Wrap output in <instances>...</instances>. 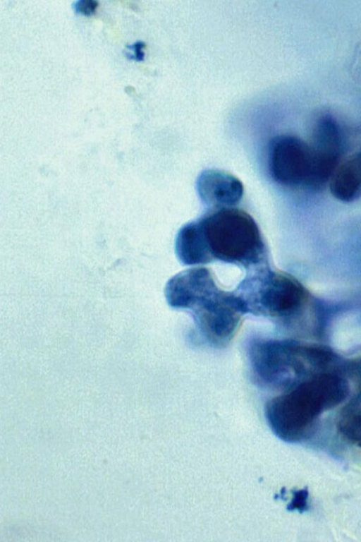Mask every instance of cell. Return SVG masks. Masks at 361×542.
Wrapping results in <instances>:
<instances>
[{"instance_id":"6da1fadb","label":"cell","mask_w":361,"mask_h":542,"mask_svg":"<svg viewBox=\"0 0 361 542\" xmlns=\"http://www.w3.org/2000/svg\"><path fill=\"white\" fill-rule=\"evenodd\" d=\"M165 296L170 306L191 314L202 336L216 347L229 343L246 314L235 291L220 289L205 267L190 268L173 276L166 285Z\"/></svg>"},{"instance_id":"7a4b0ae2","label":"cell","mask_w":361,"mask_h":542,"mask_svg":"<svg viewBox=\"0 0 361 542\" xmlns=\"http://www.w3.org/2000/svg\"><path fill=\"white\" fill-rule=\"evenodd\" d=\"M212 258L257 267L267 264V249L254 219L234 207L212 210L200 218Z\"/></svg>"},{"instance_id":"3957f363","label":"cell","mask_w":361,"mask_h":542,"mask_svg":"<svg viewBox=\"0 0 361 542\" xmlns=\"http://www.w3.org/2000/svg\"><path fill=\"white\" fill-rule=\"evenodd\" d=\"M269 168L274 179L288 186H308L312 170L310 145L293 136H280L271 141Z\"/></svg>"},{"instance_id":"277c9868","label":"cell","mask_w":361,"mask_h":542,"mask_svg":"<svg viewBox=\"0 0 361 542\" xmlns=\"http://www.w3.org/2000/svg\"><path fill=\"white\" fill-rule=\"evenodd\" d=\"M310 147L312 170L308 186L318 189L330 181L341 156V135L331 117L324 116L318 122Z\"/></svg>"},{"instance_id":"5b68a950","label":"cell","mask_w":361,"mask_h":542,"mask_svg":"<svg viewBox=\"0 0 361 542\" xmlns=\"http://www.w3.org/2000/svg\"><path fill=\"white\" fill-rule=\"evenodd\" d=\"M196 185L200 198L212 210L232 207L239 203L243 195L241 181L218 169L202 171Z\"/></svg>"},{"instance_id":"8992f818","label":"cell","mask_w":361,"mask_h":542,"mask_svg":"<svg viewBox=\"0 0 361 542\" xmlns=\"http://www.w3.org/2000/svg\"><path fill=\"white\" fill-rule=\"evenodd\" d=\"M175 248L179 260L184 265H197L212 262L200 218L180 228Z\"/></svg>"},{"instance_id":"52a82bcc","label":"cell","mask_w":361,"mask_h":542,"mask_svg":"<svg viewBox=\"0 0 361 542\" xmlns=\"http://www.w3.org/2000/svg\"><path fill=\"white\" fill-rule=\"evenodd\" d=\"M329 187L332 195L341 201L351 202L361 195V151L338 167Z\"/></svg>"},{"instance_id":"ba28073f","label":"cell","mask_w":361,"mask_h":542,"mask_svg":"<svg viewBox=\"0 0 361 542\" xmlns=\"http://www.w3.org/2000/svg\"><path fill=\"white\" fill-rule=\"evenodd\" d=\"M332 343L336 349L343 351L361 344V325L355 315H345L337 321L332 333Z\"/></svg>"},{"instance_id":"9c48e42d","label":"cell","mask_w":361,"mask_h":542,"mask_svg":"<svg viewBox=\"0 0 361 542\" xmlns=\"http://www.w3.org/2000/svg\"><path fill=\"white\" fill-rule=\"evenodd\" d=\"M97 6L98 2L94 0H77L72 6L75 13L89 16L95 12Z\"/></svg>"},{"instance_id":"30bf717a","label":"cell","mask_w":361,"mask_h":542,"mask_svg":"<svg viewBox=\"0 0 361 542\" xmlns=\"http://www.w3.org/2000/svg\"><path fill=\"white\" fill-rule=\"evenodd\" d=\"M144 47L145 44L141 41H137L132 44L127 45L126 48L128 52L131 51L133 53H126V56L137 61H142L144 59V52H142Z\"/></svg>"},{"instance_id":"8fae6325","label":"cell","mask_w":361,"mask_h":542,"mask_svg":"<svg viewBox=\"0 0 361 542\" xmlns=\"http://www.w3.org/2000/svg\"><path fill=\"white\" fill-rule=\"evenodd\" d=\"M308 493L306 490H299L295 493L293 507L304 510L307 507V498Z\"/></svg>"}]
</instances>
